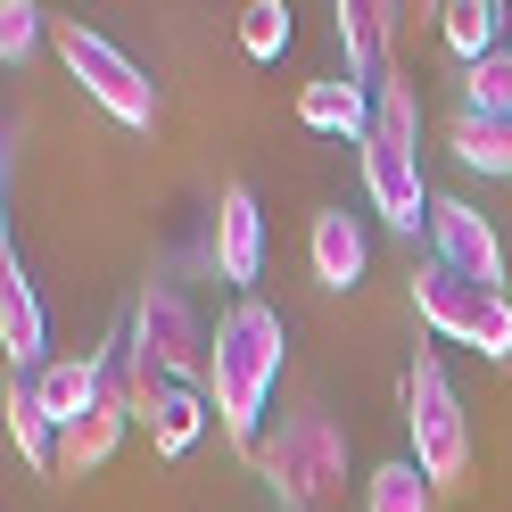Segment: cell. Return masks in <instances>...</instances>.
<instances>
[{
    "label": "cell",
    "instance_id": "obj_2",
    "mask_svg": "<svg viewBox=\"0 0 512 512\" xmlns=\"http://www.w3.org/2000/svg\"><path fill=\"white\" fill-rule=\"evenodd\" d=\"M248 471L273 488L281 512H323L347 488V430L331 413H281V430L256 438Z\"/></svg>",
    "mask_w": 512,
    "mask_h": 512
},
{
    "label": "cell",
    "instance_id": "obj_13",
    "mask_svg": "<svg viewBox=\"0 0 512 512\" xmlns=\"http://www.w3.org/2000/svg\"><path fill=\"white\" fill-rule=\"evenodd\" d=\"M124 422H133V405H124V380H116V389H108L100 405H91L75 430H58V479L100 471V463L116 455V446H124Z\"/></svg>",
    "mask_w": 512,
    "mask_h": 512
},
{
    "label": "cell",
    "instance_id": "obj_22",
    "mask_svg": "<svg viewBox=\"0 0 512 512\" xmlns=\"http://www.w3.org/2000/svg\"><path fill=\"white\" fill-rule=\"evenodd\" d=\"M463 116H512V50L463 67Z\"/></svg>",
    "mask_w": 512,
    "mask_h": 512
},
{
    "label": "cell",
    "instance_id": "obj_14",
    "mask_svg": "<svg viewBox=\"0 0 512 512\" xmlns=\"http://www.w3.org/2000/svg\"><path fill=\"white\" fill-rule=\"evenodd\" d=\"M298 124L306 133H339V141H372V91L364 83H347V75H331V83H306L298 91Z\"/></svg>",
    "mask_w": 512,
    "mask_h": 512
},
{
    "label": "cell",
    "instance_id": "obj_1",
    "mask_svg": "<svg viewBox=\"0 0 512 512\" xmlns=\"http://www.w3.org/2000/svg\"><path fill=\"white\" fill-rule=\"evenodd\" d=\"M281 364H290V323H281L265 298H232L215 314L207 397H215V430L232 438L240 463L256 455V438H265V405L281 389Z\"/></svg>",
    "mask_w": 512,
    "mask_h": 512
},
{
    "label": "cell",
    "instance_id": "obj_9",
    "mask_svg": "<svg viewBox=\"0 0 512 512\" xmlns=\"http://www.w3.org/2000/svg\"><path fill=\"white\" fill-rule=\"evenodd\" d=\"M0 347H9V372H42L50 364V314L25 281L17 240H0Z\"/></svg>",
    "mask_w": 512,
    "mask_h": 512
},
{
    "label": "cell",
    "instance_id": "obj_20",
    "mask_svg": "<svg viewBox=\"0 0 512 512\" xmlns=\"http://www.w3.org/2000/svg\"><path fill=\"white\" fill-rule=\"evenodd\" d=\"M207 422H215V397H207V389H174V405L149 422V446L174 463V455H190V446L207 438Z\"/></svg>",
    "mask_w": 512,
    "mask_h": 512
},
{
    "label": "cell",
    "instance_id": "obj_17",
    "mask_svg": "<svg viewBox=\"0 0 512 512\" xmlns=\"http://www.w3.org/2000/svg\"><path fill=\"white\" fill-rule=\"evenodd\" d=\"M372 141L405 149V157H413V141H422V83H413V67H397L389 83L372 91Z\"/></svg>",
    "mask_w": 512,
    "mask_h": 512
},
{
    "label": "cell",
    "instance_id": "obj_18",
    "mask_svg": "<svg viewBox=\"0 0 512 512\" xmlns=\"http://www.w3.org/2000/svg\"><path fill=\"white\" fill-rule=\"evenodd\" d=\"M446 149H455L463 166H479V174H512V116H463L455 108Z\"/></svg>",
    "mask_w": 512,
    "mask_h": 512
},
{
    "label": "cell",
    "instance_id": "obj_6",
    "mask_svg": "<svg viewBox=\"0 0 512 512\" xmlns=\"http://www.w3.org/2000/svg\"><path fill=\"white\" fill-rule=\"evenodd\" d=\"M50 42H58V58H67V75L83 83V100H100V108L124 124V133H149V124H157V108H166V100H157V83H149L108 34H91V25L58 17Z\"/></svg>",
    "mask_w": 512,
    "mask_h": 512
},
{
    "label": "cell",
    "instance_id": "obj_12",
    "mask_svg": "<svg viewBox=\"0 0 512 512\" xmlns=\"http://www.w3.org/2000/svg\"><path fill=\"white\" fill-rule=\"evenodd\" d=\"M306 256H314V281L323 290H356L364 265H372V240H364V215H347V207H323L306 223Z\"/></svg>",
    "mask_w": 512,
    "mask_h": 512
},
{
    "label": "cell",
    "instance_id": "obj_11",
    "mask_svg": "<svg viewBox=\"0 0 512 512\" xmlns=\"http://www.w3.org/2000/svg\"><path fill=\"white\" fill-rule=\"evenodd\" d=\"M215 273L232 281L240 298H256V273H265V215H256L248 182H232L215 199Z\"/></svg>",
    "mask_w": 512,
    "mask_h": 512
},
{
    "label": "cell",
    "instance_id": "obj_16",
    "mask_svg": "<svg viewBox=\"0 0 512 512\" xmlns=\"http://www.w3.org/2000/svg\"><path fill=\"white\" fill-rule=\"evenodd\" d=\"M9 438H17V455L50 471L58 479V422L42 413V389H34V372H9Z\"/></svg>",
    "mask_w": 512,
    "mask_h": 512
},
{
    "label": "cell",
    "instance_id": "obj_24",
    "mask_svg": "<svg viewBox=\"0 0 512 512\" xmlns=\"http://www.w3.org/2000/svg\"><path fill=\"white\" fill-rule=\"evenodd\" d=\"M34 50H42V9H34V0H9V9H0V58L25 67Z\"/></svg>",
    "mask_w": 512,
    "mask_h": 512
},
{
    "label": "cell",
    "instance_id": "obj_15",
    "mask_svg": "<svg viewBox=\"0 0 512 512\" xmlns=\"http://www.w3.org/2000/svg\"><path fill=\"white\" fill-rule=\"evenodd\" d=\"M438 42L463 58V67H479V58L504 50V0H446L438 9Z\"/></svg>",
    "mask_w": 512,
    "mask_h": 512
},
{
    "label": "cell",
    "instance_id": "obj_7",
    "mask_svg": "<svg viewBox=\"0 0 512 512\" xmlns=\"http://www.w3.org/2000/svg\"><path fill=\"white\" fill-rule=\"evenodd\" d=\"M364 199H372V215L389 223V232H430V182H422V157H405V149H380V141H364Z\"/></svg>",
    "mask_w": 512,
    "mask_h": 512
},
{
    "label": "cell",
    "instance_id": "obj_4",
    "mask_svg": "<svg viewBox=\"0 0 512 512\" xmlns=\"http://www.w3.org/2000/svg\"><path fill=\"white\" fill-rule=\"evenodd\" d=\"M413 314L438 331V339H455V347H479L488 364H512V298L488 290V281H471L455 265H430L413 273Z\"/></svg>",
    "mask_w": 512,
    "mask_h": 512
},
{
    "label": "cell",
    "instance_id": "obj_21",
    "mask_svg": "<svg viewBox=\"0 0 512 512\" xmlns=\"http://www.w3.org/2000/svg\"><path fill=\"white\" fill-rule=\"evenodd\" d=\"M290 34H298V25H290V0H248V9H240V50L265 58V67L290 50Z\"/></svg>",
    "mask_w": 512,
    "mask_h": 512
},
{
    "label": "cell",
    "instance_id": "obj_23",
    "mask_svg": "<svg viewBox=\"0 0 512 512\" xmlns=\"http://www.w3.org/2000/svg\"><path fill=\"white\" fill-rule=\"evenodd\" d=\"M174 389H182L174 372H157V364H141L133 347H124V405H133V422H157V413L174 405Z\"/></svg>",
    "mask_w": 512,
    "mask_h": 512
},
{
    "label": "cell",
    "instance_id": "obj_8",
    "mask_svg": "<svg viewBox=\"0 0 512 512\" xmlns=\"http://www.w3.org/2000/svg\"><path fill=\"white\" fill-rule=\"evenodd\" d=\"M430 256L455 265V273H471V281H488V290H504V240H496V223L471 199H438L430 207Z\"/></svg>",
    "mask_w": 512,
    "mask_h": 512
},
{
    "label": "cell",
    "instance_id": "obj_10",
    "mask_svg": "<svg viewBox=\"0 0 512 512\" xmlns=\"http://www.w3.org/2000/svg\"><path fill=\"white\" fill-rule=\"evenodd\" d=\"M397 25L405 9H389V0H339V50H347V83L380 91L397 75Z\"/></svg>",
    "mask_w": 512,
    "mask_h": 512
},
{
    "label": "cell",
    "instance_id": "obj_5",
    "mask_svg": "<svg viewBox=\"0 0 512 512\" xmlns=\"http://www.w3.org/2000/svg\"><path fill=\"white\" fill-rule=\"evenodd\" d=\"M124 347H133L141 364L174 372L182 389H207L215 331H207V314L190 306V298L174 290V281H141V298H133V323H124Z\"/></svg>",
    "mask_w": 512,
    "mask_h": 512
},
{
    "label": "cell",
    "instance_id": "obj_19",
    "mask_svg": "<svg viewBox=\"0 0 512 512\" xmlns=\"http://www.w3.org/2000/svg\"><path fill=\"white\" fill-rule=\"evenodd\" d=\"M364 512H438V488H430V471L397 455V463H380L364 479Z\"/></svg>",
    "mask_w": 512,
    "mask_h": 512
},
{
    "label": "cell",
    "instance_id": "obj_3",
    "mask_svg": "<svg viewBox=\"0 0 512 512\" xmlns=\"http://www.w3.org/2000/svg\"><path fill=\"white\" fill-rule=\"evenodd\" d=\"M405 422H413V463L430 471V488L438 496L463 488L471 479V413L430 347H413V364H405Z\"/></svg>",
    "mask_w": 512,
    "mask_h": 512
}]
</instances>
